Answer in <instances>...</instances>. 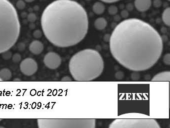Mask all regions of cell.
<instances>
[{
    "label": "cell",
    "mask_w": 170,
    "mask_h": 128,
    "mask_svg": "<svg viewBox=\"0 0 170 128\" xmlns=\"http://www.w3.org/2000/svg\"><path fill=\"white\" fill-rule=\"evenodd\" d=\"M110 38V35H106L104 37V40L105 42H109Z\"/></svg>",
    "instance_id": "obj_30"
},
{
    "label": "cell",
    "mask_w": 170,
    "mask_h": 128,
    "mask_svg": "<svg viewBox=\"0 0 170 128\" xmlns=\"http://www.w3.org/2000/svg\"><path fill=\"white\" fill-rule=\"evenodd\" d=\"M150 116L147 115L139 113H130L127 114L120 115L119 118H126V119H144L149 118Z\"/></svg>",
    "instance_id": "obj_12"
},
{
    "label": "cell",
    "mask_w": 170,
    "mask_h": 128,
    "mask_svg": "<svg viewBox=\"0 0 170 128\" xmlns=\"http://www.w3.org/2000/svg\"><path fill=\"white\" fill-rule=\"evenodd\" d=\"M39 128H94L96 119H47L37 120Z\"/></svg>",
    "instance_id": "obj_5"
},
{
    "label": "cell",
    "mask_w": 170,
    "mask_h": 128,
    "mask_svg": "<svg viewBox=\"0 0 170 128\" xmlns=\"http://www.w3.org/2000/svg\"><path fill=\"white\" fill-rule=\"evenodd\" d=\"M0 81H2V80H1V79H0Z\"/></svg>",
    "instance_id": "obj_33"
},
{
    "label": "cell",
    "mask_w": 170,
    "mask_h": 128,
    "mask_svg": "<svg viewBox=\"0 0 170 128\" xmlns=\"http://www.w3.org/2000/svg\"><path fill=\"white\" fill-rule=\"evenodd\" d=\"M92 10L94 13L98 15H100L104 13L105 10V6L102 2H97L92 6Z\"/></svg>",
    "instance_id": "obj_13"
},
{
    "label": "cell",
    "mask_w": 170,
    "mask_h": 128,
    "mask_svg": "<svg viewBox=\"0 0 170 128\" xmlns=\"http://www.w3.org/2000/svg\"><path fill=\"white\" fill-rule=\"evenodd\" d=\"M21 59L22 58H21V55L18 53L15 54L12 57V60L15 63H19L21 61Z\"/></svg>",
    "instance_id": "obj_20"
},
{
    "label": "cell",
    "mask_w": 170,
    "mask_h": 128,
    "mask_svg": "<svg viewBox=\"0 0 170 128\" xmlns=\"http://www.w3.org/2000/svg\"><path fill=\"white\" fill-rule=\"evenodd\" d=\"M20 70L23 75L31 76L36 73L38 70V64L31 58H26L22 61L20 66Z\"/></svg>",
    "instance_id": "obj_7"
},
{
    "label": "cell",
    "mask_w": 170,
    "mask_h": 128,
    "mask_svg": "<svg viewBox=\"0 0 170 128\" xmlns=\"http://www.w3.org/2000/svg\"><path fill=\"white\" fill-rule=\"evenodd\" d=\"M2 120V119H0V122Z\"/></svg>",
    "instance_id": "obj_32"
},
{
    "label": "cell",
    "mask_w": 170,
    "mask_h": 128,
    "mask_svg": "<svg viewBox=\"0 0 170 128\" xmlns=\"http://www.w3.org/2000/svg\"><path fill=\"white\" fill-rule=\"evenodd\" d=\"M12 76V72L7 68H4L0 71V79L2 81H9L11 79Z\"/></svg>",
    "instance_id": "obj_15"
},
{
    "label": "cell",
    "mask_w": 170,
    "mask_h": 128,
    "mask_svg": "<svg viewBox=\"0 0 170 128\" xmlns=\"http://www.w3.org/2000/svg\"><path fill=\"white\" fill-rule=\"evenodd\" d=\"M35 1V0H25V1L27 2V3H31V2Z\"/></svg>",
    "instance_id": "obj_31"
},
{
    "label": "cell",
    "mask_w": 170,
    "mask_h": 128,
    "mask_svg": "<svg viewBox=\"0 0 170 128\" xmlns=\"http://www.w3.org/2000/svg\"><path fill=\"white\" fill-rule=\"evenodd\" d=\"M112 56L121 65L134 72L153 67L162 54L163 42L153 27L139 19L120 23L110 38Z\"/></svg>",
    "instance_id": "obj_1"
},
{
    "label": "cell",
    "mask_w": 170,
    "mask_h": 128,
    "mask_svg": "<svg viewBox=\"0 0 170 128\" xmlns=\"http://www.w3.org/2000/svg\"><path fill=\"white\" fill-rule=\"evenodd\" d=\"M27 19L30 22L34 23L36 21V16L34 13H30L27 15Z\"/></svg>",
    "instance_id": "obj_22"
},
{
    "label": "cell",
    "mask_w": 170,
    "mask_h": 128,
    "mask_svg": "<svg viewBox=\"0 0 170 128\" xmlns=\"http://www.w3.org/2000/svg\"><path fill=\"white\" fill-rule=\"evenodd\" d=\"M2 57H3V59L6 60H9L12 57V53L9 50L5 51V52H4L2 53Z\"/></svg>",
    "instance_id": "obj_19"
},
{
    "label": "cell",
    "mask_w": 170,
    "mask_h": 128,
    "mask_svg": "<svg viewBox=\"0 0 170 128\" xmlns=\"http://www.w3.org/2000/svg\"><path fill=\"white\" fill-rule=\"evenodd\" d=\"M16 7L19 10H23L26 7V3L23 0H18L16 3Z\"/></svg>",
    "instance_id": "obj_18"
},
{
    "label": "cell",
    "mask_w": 170,
    "mask_h": 128,
    "mask_svg": "<svg viewBox=\"0 0 170 128\" xmlns=\"http://www.w3.org/2000/svg\"><path fill=\"white\" fill-rule=\"evenodd\" d=\"M108 11L109 14L111 15H115L118 12V9L115 6L111 5L108 8Z\"/></svg>",
    "instance_id": "obj_17"
},
{
    "label": "cell",
    "mask_w": 170,
    "mask_h": 128,
    "mask_svg": "<svg viewBox=\"0 0 170 128\" xmlns=\"http://www.w3.org/2000/svg\"><path fill=\"white\" fill-rule=\"evenodd\" d=\"M170 80V71H166L161 72L154 76L152 81H167Z\"/></svg>",
    "instance_id": "obj_11"
},
{
    "label": "cell",
    "mask_w": 170,
    "mask_h": 128,
    "mask_svg": "<svg viewBox=\"0 0 170 128\" xmlns=\"http://www.w3.org/2000/svg\"><path fill=\"white\" fill-rule=\"evenodd\" d=\"M163 22L167 26L170 27V8L167 7L166 8L163 12L162 16Z\"/></svg>",
    "instance_id": "obj_16"
},
{
    "label": "cell",
    "mask_w": 170,
    "mask_h": 128,
    "mask_svg": "<svg viewBox=\"0 0 170 128\" xmlns=\"http://www.w3.org/2000/svg\"><path fill=\"white\" fill-rule=\"evenodd\" d=\"M101 2L106 3H113L119 1L120 0H99Z\"/></svg>",
    "instance_id": "obj_28"
},
{
    "label": "cell",
    "mask_w": 170,
    "mask_h": 128,
    "mask_svg": "<svg viewBox=\"0 0 170 128\" xmlns=\"http://www.w3.org/2000/svg\"><path fill=\"white\" fill-rule=\"evenodd\" d=\"M104 61L96 50L86 49L74 54L69 62V70L74 80L91 81L98 78L104 70Z\"/></svg>",
    "instance_id": "obj_3"
},
{
    "label": "cell",
    "mask_w": 170,
    "mask_h": 128,
    "mask_svg": "<svg viewBox=\"0 0 170 128\" xmlns=\"http://www.w3.org/2000/svg\"><path fill=\"white\" fill-rule=\"evenodd\" d=\"M20 29L16 8L8 0H0V54L9 50L16 44Z\"/></svg>",
    "instance_id": "obj_4"
},
{
    "label": "cell",
    "mask_w": 170,
    "mask_h": 128,
    "mask_svg": "<svg viewBox=\"0 0 170 128\" xmlns=\"http://www.w3.org/2000/svg\"><path fill=\"white\" fill-rule=\"evenodd\" d=\"M61 81H72V79L69 77V76H64V77L61 79Z\"/></svg>",
    "instance_id": "obj_29"
},
{
    "label": "cell",
    "mask_w": 170,
    "mask_h": 128,
    "mask_svg": "<svg viewBox=\"0 0 170 128\" xmlns=\"http://www.w3.org/2000/svg\"><path fill=\"white\" fill-rule=\"evenodd\" d=\"M138 72H134L131 74V78L132 79V80L134 81H137L139 80L140 78V75Z\"/></svg>",
    "instance_id": "obj_24"
},
{
    "label": "cell",
    "mask_w": 170,
    "mask_h": 128,
    "mask_svg": "<svg viewBox=\"0 0 170 128\" xmlns=\"http://www.w3.org/2000/svg\"><path fill=\"white\" fill-rule=\"evenodd\" d=\"M121 16L123 18H127L129 16V13L127 10H123L121 12Z\"/></svg>",
    "instance_id": "obj_27"
},
{
    "label": "cell",
    "mask_w": 170,
    "mask_h": 128,
    "mask_svg": "<svg viewBox=\"0 0 170 128\" xmlns=\"http://www.w3.org/2000/svg\"><path fill=\"white\" fill-rule=\"evenodd\" d=\"M33 36H34V38H36V39H39L42 37V33L40 31L36 30L33 33Z\"/></svg>",
    "instance_id": "obj_25"
},
{
    "label": "cell",
    "mask_w": 170,
    "mask_h": 128,
    "mask_svg": "<svg viewBox=\"0 0 170 128\" xmlns=\"http://www.w3.org/2000/svg\"><path fill=\"white\" fill-rule=\"evenodd\" d=\"M107 26V22L104 18L100 17L96 19L94 22V26L97 30H103Z\"/></svg>",
    "instance_id": "obj_14"
},
{
    "label": "cell",
    "mask_w": 170,
    "mask_h": 128,
    "mask_svg": "<svg viewBox=\"0 0 170 128\" xmlns=\"http://www.w3.org/2000/svg\"><path fill=\"white\" fill-rule=\"evenodd\" d=\"M44 63L49 69H56L61 65V58L57 53L51 52L47 53L44 56Z\"/></svg>",
    "instance_id": "obj_8"
},
{
    "label": "cell",
    "mask_w": 170,
    "mask_h": 128,
    "mask_svg": "<svg viewBox=\"0 0 170 128\" xmlns=\"http://www.w3.org/2000/svg\"><path fill=\"white\" fill-rule=\"evenodd\" d=\"M89 24L85 8L73 0H55L45 8L41 18L47 39L60 48L79 43L87 35Z\"/></svg>",
    "instance_id": "obj_2"
},
{
    "label": "cell",
    "mask_w": 170,
    "mask_h": 128,
    "mask_svg": "<svg viewBox=\"0 0 170 128\" xmlns=\"http://www.w3.org/2000/svg\"><path fill=\"white\" fill-rule=\"evenodd\" d=\"M163 62L166 65H170V53H167L164 55L163 57Z\"/></svg>",
    "instance_id": "obj_21"
},
{
    "label": "cell",
    "mask_w": 170,
    "mask_h": 128,
    "mask_svg": "<svg viewBox=\"0 0 170 128\" xmlns=\"http://www.w3.org/2000/svg\"><path fill=\"white\" fill-rule=\"evenodd\" d=\"M115 77L117 80H122L124 77V74L121 71H117L115 74Z\"/></svg>",
    "instance_id": "obj_23"
},
{
    "label": "cell",
    "mask_w": 170,
    "mask_h": 128,
    "mask_svg": "<svg viewBox=\"0 0 170 128\" xmlns=\"http://www.w3.org/2000/svg\"><path fill=\"white\" fill-rule=\"evenodd\" d=\"M44 45L39 41H34L30 44L29 50L34 55H38L41 54L44 51Z\"/></svg>",
    "instance_id": "obj_10"
},
{
    "label": "cell",
    "mask_w": 170,
    "mask_h": 128,
    "mask_svg": "<svg viewBox=\"0 0 170 128\" xmlns=\"http://www.w3.org/2000/svg\"><path fill=\"white\" fill-rule=\"evenodd\" d=\"M134 5L139 12H145L149 9L152 5V0H135Z\"/></svg>",
    "instance_id": "obj_9"
},
{
    "label": "cell",
    "mask_w": 170,
    "mask_h": 128,
    "mask_svg": "<svg viewBox=\"0 0 170 128\" xmlns=\"http://www.w3.org/2000/svg\"><path fill=\"white\" fill-rule=\"evenodd\" d=\"M109 128H161L156 119L118 118L113 121Z\"/></svg>",
    "instance_id": "obj_6"
},
{
    "label": "cell",
    "mask_w": 170,
    "mask_h": 128,
    "mask_svg": "<svg viewBox=\"0 0 170 128\" xmlns=\"http://www.w3.org/2000/svg\"><path fill=\"white\" fill-rule=\"evenodd\" d=\"M168 1H170V0H168Z\"/></svg>",
    "instance_id": "obj_34"
},
{
    "label": "cell",
    "mask_w": 170,
    "mask_h": 128,
    "mask_svg": "<svg viewBox=\"0 0 170 128\" xmlns=\"http://www.w3.org/2000/svg\"><path fill=\"white\" fill-rule=\"evenodd\" d=\"M17 47L19 51H20V52H23L26 49V45L23 43H20L17 45Z\"/></svg>",
    "instance_id": "obj_26"
}]
</instances>
